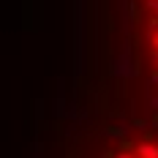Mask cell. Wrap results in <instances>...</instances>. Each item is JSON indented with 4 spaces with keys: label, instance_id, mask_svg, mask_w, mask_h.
Instances as JSON below:
<instances>
[{
    "label": "cell",
    "instance_id": "obj_1",
    "mask_svg": "<svg viewBox=\"0 0 158 158\" xmlns=\"http://www.w3.org/2000/svg\"><path fill=\"white\" fill-rule=\"evenodd\" d=\"M131 16L139 65L158 101V0H131Z\"/></svg>",
    "mask_w": 158,
    "mask_h": 158
},
{
    "label": "cell",
    "instance_id": "obj_2",
    "mask_svg": "<svg viewBox=\"0 0 158 158\" xmlns=\"http://www.w3.org/2000/svg\"><path fill=\"white\" fill-rule=\"evenodd\" d=\"M101 158H158V134L156 131L123 134L104 150Z\"/></svg>",
    "mask_w": 158,
    "mask_h": 158
}]
</instances>
